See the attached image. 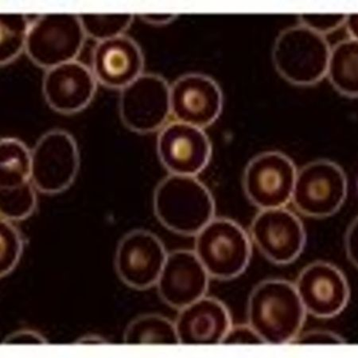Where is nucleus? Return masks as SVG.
<instances>
[{
	"label": "nucleus",
	"instance_id": "obj_1",
	"mask_svg": "<svg viewBox=\"0 0 358 358\" xmlns=\"http://www.w3.org/2000/svg\"><path fill=\"white\" fill-rule=\"evenodd\" d=\"M307 315L296 287L289 280H264L248 296V323L264 344H292L302 332Z\"/></svg>",
	"mask_w": 358,
	"mask_h": 358
},
{
	"label": "nucleus",
	"instance_id": "obj_2",
	"mask_svg": "<svg viewBox=\"0 0 358 358\" xmlns=\"http://www.w3.org/2000/svg\"><path fill=\"white\" fill-rule=\"evenodd\" d=\"M153 210L171 232L194 236L215 217L216 202L210 189L197 177L169 174L154 190Z\"/></svg>",
	"mask_w": 358,
	"mask_h": 358
},
{
	"label": "nucleus",
	"instance_id": "obj_3",
	"mask_svg": "<svg viewBox=\"0 0 358 358\" xmlns=\"http://www.w3.org/2000/svg\"><path fill=\"white\" fill-rule=\"evenodd\" d=\"M194 238V252L211 280H235L250 266L252 257L250 236L234 219L215 217Z\"/></svg>",
	"mask_w": 358,
	"mask_h": 358
},
{
	"label": "nucleus",
	"instance_id": "obj_4",
	"mask_svg": "<svg viewBox=\"0 0 358 358\" xmlns=\"http://www.w3.org/2000/svg\"><path fill=\"white\" fill-rule=\"evenodd\" d=\"M331 45L322 34L302 24L282 30L271 57L280 76L299 87H310L326 78Z\"/></svg>",
	"mask_w": 358,
	"mask_h": 358
},
{
	"label": "nucleus",
	"instance_id": "obj_5",
	"mask_svg": "<svg viewBox=\"0 0 358 358\" xmlns=\"http://www.w3.org/2000/svg\"><path fill=\"white\" fill-rule=\"evenodd\" d=\"M348 195L343 167L330 159H317L297 171L292 201L303 216L323 219L336 215Z\"/></svg>",
	"mask_w": 358,
	"mask_h": 358
},
{
	"label": "nucleus",
	"instance_id": "obj_6",
	"mask_svg": "<svg viewBox=\"0 0 358 358\" xmlns=\"http://www.w3.org/2000/svg\"><path fill=\"white\" fill-rule=\"evenodd\" d=\"M86 37L79 15H41L30 23L25 52L34 65L48 71L77 60Z\"/></svg>",
	"mask_w": 358,
	"mask_h": 358
},
{
	"label": "nucleus",
	"instance_id": "obj_7",
	"mask_svg": "<svg viewBox=\"0 0 358 358\" xmlns=\"http://www.w3.org/2000/svg\"><path fill=\"white\" fill-rule=\"evenodd\" d=\"M297 167L280 151L259 153L248 162L242 176L246 199L259 210L287 207L291 203Z\"/></svg>",
	"mask_w": 358,
	"mask_h": 358
},
{
	"label": "nucleus",
	"instance_id": "obj_8",
	"mask_svg": "<svg viewBox=\"0 0 358 358\" xmlns=\"http://www.w3.org/2000/svg\"><path fill=\"white\" fill-rule=\"evenodd\" d=\"M31 182L38 192L55 195L66 192L76 179L80 164L78 143L63 129L46 131L31 150Z\"/></svg>",
	"mask_w": 358,
	"mask_h": 358
},
{
	"label": "nucleus",
	"instance_id": "obj_9",
	"mask_svg": "<svg viewBox=\"0 0 358 358\" xmlns=\"http://www.w3.org/2000/svg\"><path fill=\"white\" fill-rule=\"evenodd\" d=\"M170 90L161 75L143 73L121 90L119 114L126 128L140 135L163 129L171 115Z\"/></svg>",
	"mask_w": 358,
	"mask_h": 358
},
{
	"label": "nucleus",
	"instance_id": "obj_10",
	"mask_svg": "<svg viewBox=\"0 0 358 358\" xmlns=\"http://www.w3.org/2000/svg\"><path fill=\"white\" fill-rule=\"evenodd\" d=\"M248 234L259 253L278 266L297 261L307 245V232L301 219L287 207L259 210Z\"/></svg>",
	"mask_w": 358,
	"mask_h": 358
},
{
	"label": "nucleus",
	"instance_id": "obj_11",
	"mask_svg": "<svg viewBox=\"0 0 358 358\" xmlns=\"http://www.w3.org/2000/svg\"><path fill=\"white\" fill-rule=\"evenodd\" d=\"M167 255L157 235L146 229L131 230L120 239L115 250V273L132 289L148 290L157 286Z\"/></svg>",
	"mask_w": 358,
	"mask_h": 358
},
{
	"label": "nucleus",
	"instance_id": "obj_12",
	"mask_svg": "<svg viewBox=\"0 0 358 358\" xmlns=\"http://www.w3.org/2000/svg\"><path fill=\"white\" fill-rule=\"evenodd\" d=\"M294 287L308 315L330 320L342 314L350 299V287L343 271L324 261L311 262L299 273Z\"/></svg>",
	"mask_w": 358,
	"mask_h": 358
},
{
	"label": "nucleus",
	"instance_id": "obj_13",
	"mask_svg": "<svg viewBox=\"0 0 358 358\" xmlns=\"http://www.w3.org/2000/svg\"><path fill=\"white\" fill-rule=\"evenodd\" d=\"M157 151L169 174L197 177L210 164L213 147L204 129L174 120L159 131Z\"/></svg>",
	"mask_w": 358,
	"mask_h": 358
},
{
	"label": "nucleus",
	"instance_id": "obj_14",
	"mask_svg": "<svg viewBox=\"0 0 358 358\" xmlns=\"http://www.w3.org/2000/svg\"><path fill=\"white\" fill-rule=\"evenodd\" d=\"M171 115L179 122L204 129L221 117L224 95L215 79L201 73L181 75L171 85Z\"/></svg>",
	"mask_w": 358,
	"mask_h": 358
},
{
	"label": "nucleus",
	"instance_id": "obj_15",
	"mask_svg": "<svg viewBox=\"0 0 358 358\" xmlns=\"http://www.w3.org/2000/svg\"><path fill=\"white\" fill-rule=\"evenodd\" d=\"M97 84L91 68L73 60L45 71L43 94L52 110L73 115L85 110L94 101Z\"/></svg>",
	"mask_w": 358,
	"mask_h": 358
},
{
	"label": "nucleus",
	"instance_id": "obj_16",
	"mask_svg": "<svg viewBox=\"0 0 358 358\" xmlns=\"http://www.w3.org/2000/svg\"><path fill=\"white\" fill-rule=\"evenodd\" d=\"M210 280L194 250H177L167 255L157 287L163 302L179 310L207 296Z\"/></svg>",
	"mask_w": 358,
	"mask_h": 358
},
{
	"label": "nucleus",
	"instance_id": "obj_17",
	"mask_svg": "<svg viewBox=\"0 0 358 358\" xmlns=\"http://www.w3.org/2000/svg\"><path fill=\"white\" fill-rule=\"evenodd\" d=\"M143 52L134 38L123 34L98 42L92 53V71L106 88L122 90L143 73Z\"/></svg>",
	"mask_w": 358,
	"mask_h": 358
},
{
	"label": "nucleus",
	"instance_id": "obj_18",
	"mask_svg": "<svg viewBox=\"0 0 358 358\" xmlns=\"http://www.w3.org/2000/svg\"><path fill=\"white\" fill-rule=\"evenodd\" d=\"M179 344H222L233 325L227 305L215 297L206 296L178 310L175 322Z\"/></svg>",
	"mask_w": 358,
	"mask_h": 358
},
{
	"label": "nucleus",
	"instance_id": "obj_19",
	"mask_svg": "<svg viewBox=\"0 0 358 358\" xmlns=\"http://www.w3.org/2000/svg\"><path fill=\"white\" fill-rule=\"evenodd\" d=\"M357 55V40H343L331 48L327 69L326 77L334 89L350 99L358 96Z\"/></svg>",
	"mask_w": 358,
	"mask_h": 358
},
{
	"label": "nucleus",
	"instance_id": "obj_20",
	"mask_svg": "<svg viewBox=\"0 0 358 358\" xmlns=\"http://www.w3.org/2000/svg\"><path fill=\"white\" fill-rule=\"evenodd\" d=\"M127 345H178L176 324L159 314L138 316L129 322L124 333Z\"/></svg>",
	"mask_w": 358,
	"mask_h": 358
},
{
	"label": "nucleus",
	"instance_id": "obj_21",
	"mask_svg": "<svg viewBox=\"0 0 358 358\" xmlns=\"http://www.w3.org/2000/svg\"><path fill=\"white\" fill-rule=\"evenodd\" d=\"M1 188H11L31 181L32 154L27 144L15 137L0 141Z\"/></svg>",
	"mask_w": 358,
	"mask_h": 358
},
{
	"label": "nucleus",
	"instance_id": "obj_22",
	"mask_svg": "<svg viewBox=\"0 0 358 358\" xmlns=\"http://www.w3.org/2000/svg\"><path fill=\"white\" fill-rule=\"evenodd\" d=\"M31 22L24 14L0 15V64L5 66L26 50Z\"/></svg>",
	"mask_w": 358,
	"mask_h": 358
},
{
	"label": "nucleus",
	"instance_id": "obj_23",
	"mask_svg": "<svg viewBox=\"0 0 358 358\" xmlns=\"http://www.w3.org/2000/svg\"><path fill=\"white\" fill-rule=\"evenodd\" d=\"M36 189L31 181L19 187L1 188V218L13 222L30 217L38 203Z\"/></svg>",
	"mask_w": 358,
	"mask_h": 358
},
{
	"label": "nucleus",
	"instance_id": "obj_24",
	"mask_svg": "<svg viewBox=\"0 0 358 358\" xmlns=\"http://www.w3.org/2000/svg\"><path fill=\"white\" fill-rule=\"evenodd\" d=\"M79 17L86 36L97 43L123 36L135 18L131 14H80Z\"/></svg>",
	"mask_w": 358,
	"mask_h": 358
},
{
	"label": "nucleus",
	"instance_id": "obj_25",
	"mask_svg": "<svg viewBox=\"0 0 358 358\" xmlns=\"http://www.w3.org/2000/svg\"><path fill=\"white\" fill-rule=\"evenodd\" d=\"M0 246H1V277L10 275L20 262L22 255V236L13 222L1 218L0 222Z\"/></svg>",
	"mask_w": 358,
	"mask_h": 358
},
{
	"label": "nucleus",
	"instance_id": "obj_26",
	"mask_svg": "<svg viewBox=\"0 0 358 358\" xmlns=\"http://www.w3.org/2000/svg\"><path fill=\"white\" fill-rule=\"evenodd\" d=\"M348 15L303 14L299 15L300 24L326 36L345 24Z\"/></svg>",
	"mask_w": 358,
	"mask_h": 358
},
{
	"label": "nucleus",
	"instance_id": "obj_27",
	"mask_svg": "<svg viewBox=\"0 0 358 358\" xmlns=\"http://www.w3.org/2000/svg\"><path fill=\"white\" fill-rule=\"evenodd\" d=\"M222 344L224 345H262L264 344L257 332L248 324L232 325Z\"/></svg>",
	"mask_w": 358,
	"mask_h": 358
},
{
	"label": "nucleus",
	"instance_id": "obj_28",
	"mask_svg": "<svg viewBox=\"0 0 358 358\" xmlns=\"http://www.w3.org/2000/svg\"><path fill=\"white\" fill-rule=\"evenodd\" d=\"M345 339L340 334L325 330H313L301 332L294 339V345H342Z\"/></svg>",
	"mask_w": 358,
	"mask_h": 358
},
{
	"label": "nucleus",
	"instance_id": "obj_29",
	"mask_svg": "<svg viewBox=\"0 0 358 358\" xmlns=\"http://www.w3.org/2000/svg\"><path fill=\"white\" fill-rule=\"evenodd\" d=\"M346 257L355 268L357 266V220L355 217L350 224L345 234Z\"/></svg>",
	"mask_w": 358,
	"mask_h": 358
},
{
	"label": "nucleus",
	"instance_id": "obj_30",
	"mask_svg": "<svg viewBox=\"0 0 358 358\" xmlns=\"http://www.w3.org/2000/svg\"><path fill=\"white\" fill-rule=\"evenodd\" d=\"M48 341L36 331L32 330H20L10 334L5 338L3 344H45Z\"/></svg>",
	"mask_w": 358,
	"mask_h": 358
},
{
	"label": "nucleus",
	"instance_id": "obj_31",
	"mask_svg": "<svg viewBox=\"0 0 358 358\" xmlns=\"http://www.w3.org/2000/svg\"><path fill=\"white\" fill-rule=\"evenodd\" d=\"M178 15L172 14H143L140 15V18L147 24L152 26H165L174 22L178 18Z\"/></svg>",
	"mask_w": 358,
	"mask_h": 358
},
{
	"label": "nucleus",
	"instance_id": "obj_32",
	"mask_svg": "<svg viewBox=\"0 0 358 358\" xmlns=\"http://www.w3.org/2000/svg\"><path fill=\"white\" fill-rule=\"evenodd\" d=\"M350 34V38L357 40V15H348L345 24Z\"/></svg>",
	"mask_w": 358,
	"mask_h": 358
},
{
	"label": "nucleus",
	"instance_id": "obj_33",
	"mask_svg": "<svg viewBox=\"0 0 358 358\" xmlns=\"http://www.w3.org/2000/svg\"><path fill=\"white\" fill-rule=\"evenodd\" d=\"M77 343L80 344H106L108 341L97 334H88L77 341Z\"/></svg>",
	"mask_w": 358,
	"mask_h": 358
}]
</instances>
